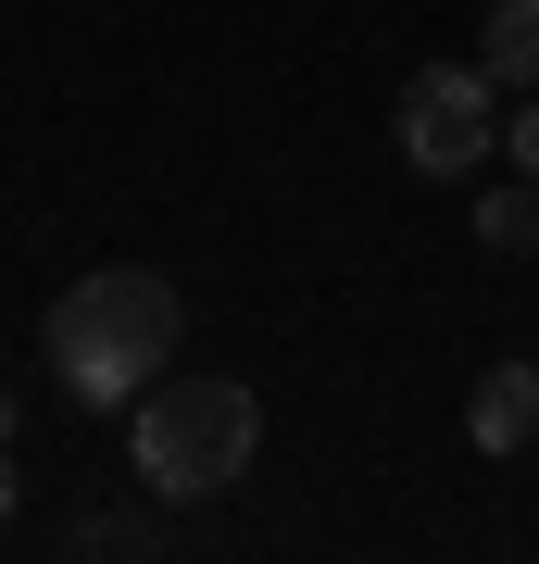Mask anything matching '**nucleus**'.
Returning a JSON list of instances; mask_svg holds the SVG:
<instances>
[{"label":"nucleus","instance_id":"obj_1","mask_svg":"<svg viewBox=\"0 0 539 564\" xmlns=\"http://www.w3.org/2000/svg\"><path fill=\"white\" fill-rule=\"evenodd\" d=\"M176 339H188V302H176V276H151V263H100V276H76L51 302V326H39L63 402H88V414L139 402L163 364H176Z\"/></svg>","mask_w":539,"mask_h":564},{"label":"nucleus","instance_id":"obj_2","mask_svg":"<svg viewBox=\"0 0 539 564\" xmlns=\"http://www.w3.org/2000/svg\"><path fill=\"white\" fill-rule=\"evenodd\" d=\"M126 414H139L126 426V464H139L163 502H214V489H239L251 452H263L251 377H151Z\"/></svg>","mask_w":539,"mask_h":564},{"label":"nucleus","instance_id":"obj_3","mask_svg":"<svg viewBox=\"0 0 539 564\" xmlns=\"http://www.w3.org/2000/svg\"><path fill=\"white\" fill-rule=\"evenodd\" d=\"M502 151V76L489 63H427L401 76V163L414 176H477Z\"/></svg>","mask_w":539,"mask_h":564},{"label":"nucleus","instance_id":"obj_4","mask_svg":"<svg viewBox=\"0 0 539 564\" xmlns=\"http://www.w3.org/2000/svg\"><path fill=\"white\" fill-rule=\"evenodd\" d=\"M464 440H477V452H527V440H539V364L502 351L489 377L464 389Z\"/></svg>","mask_w":539,"mask_h":564},{"label":"nucleus","instance_id":"obj_5","mask_svg":"<svg viewBox=\"0 0 539 564\" xmlns=\"http://www.w3.org/2000/svg\"><path fill=\"white\" fill-rule=\"evenodd\" d=\"M477 63H489V76H515V88H539V0H489Z\"/></svg>","mask_w":539,"mask_h":564},{"label":"nucleus","instance_id":"obj_6","mask_svg":"<svg viewBox=\"0 0 539 564\" xmlns=\"http://www.w3.org/2000/svg\"><path fill=\"white\" fill-rule=\"evenodd\" d=\"M477 239H489V251H539V176L489 188V202H477Z\"/></svg>","mask_w":539,"mask_h":564},{"label":"nucleus","instance_id":"obj_7","mask_svg":"<svg viewBox=\"0 0 539 564\" xmlns=\"http://www.w3.org/2000/svg\"><path fill=\"white\" fill-rule=\"evenodd\" d=\"M76 552H151V527H139V514H88Z\"/></svg>","mask_w":539,"mask_h":564},{"label":"nucleus","instance_id":"obj_8","mask_svg":"<svg viewBox=\"0 0 539 564\" xmlns=\"http://www.w3.org/2000/svg\"><path fill=\"white\" fill-rule=\"evenodd\" d=\"M502 151H515V176H539V88H527L515 113H502Z\"/></svg>","mask_w":539,"mask_h":564},{"label":"nucleus","instance_id":"obj_9","mask_svg":"<svg viewBox=\"0 0 539 564\" xmlns=\"http://www.w3.org/2000/svg\"><path fill=\"white\" fill-rule=\"evenodd\" d=\"M0 514H13V440H0Z\"/></svg>","mask_w":539,"mask_h":564},{"label":"nucleus","instance_id":"obj_10","mask_svg":"<svg viewBox=\"0 0 539 564\" xmlns=\"http://www.w3.org/2000/svg\"><path fill=\"white\" fill-rule=\"evenodd\" d=\"M0 440H13V389H0Z\"/></svg>","mask_w":539,"mask_h":564}]
</instances>
